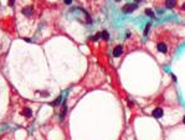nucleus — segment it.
<instances>
[{
  "label": "nucleus",
  "instance_id": "2",
  "mask_svg": "<svg viewBox=\"0 0 185 140\" xmlns=\"http://www.w3.org/2000/svg\"><path fill=\"white\" fill-rule=\"evenodd\" d=\"M122 52H123V47H122L121 45H118V46H116L114 50H113V56H114V57H118V56L122 55Z\"/></svg>",
  "mask_w": 185,
  "mask_h": 140
},
{
  "label": "nucleus",
  "instance_id": "7",
  "mask_svg": "<svg viewBox=\"0 0 185 140\" xmlns=\"http://www.w3.org/2000/svg\"><path fill=\"white\" fill-rule=\"evenodd\" d=\"M175 3L176 1H174V0H168V1H165V6H166V8H169V9H172V8H174V6H175Z\"/></svg>",
  "mask_w": 185,
  "mask_h": 140
},
{
  "label": "nucleus",
  "instance_id": "13",
  "mask_svg": "<svg viewBox=\"0 0 185 140\" xmlns=\"http://www.w3.org/2000/svg\"><path fill=\"white\" fill-rule=\"evenodd\" d=\"M149 29H150V24H148V25L145 26V30H144V36L148 35V31H149Z\"/></svg>",
  "mask_w": 185,
  "mask_h": 140
},
{
  "label": "nucleus",
  "instance_id": "18",
  "mask_svg": "<svg viewBox=\"0 0 185 140\" xmlns=\"http://www.w3.org/2000/svg\"><path fill=\"white\" fill-rule=\"evenodd\" d=\"M183 9H184V10H185V4H184V5H183Z\"/></svg>",
  "mask_w": 185,
  "mask_h": 140
},
{
  "label": "nucleus",
  "instance_id": "6",
  "mask_svg": "<svg viewBox=\"0 0 185 140\" xmlns=\"http://www.w3.org/2000/svg\"><path fill=\"white\" fill-rule=\"evenodd\" d=\"M23 115H25V117H27V118H30V117L32 115L31 109H30V108H25V109L23 110Z\"/></svg>",
  "mask_w": 185,
  "mask_h": 140
},
{
  "label": "nucleus",
  "instance_id": "16",
  "mask_svg": "<svg viewBox=\"0 0 185 140\" xmlns=\"http://www.w3.org/2000/svg\"><path fill=\"white\" fill-rule=\"evenodd\" d=\"M14 4H15V1H12V0H10V1H9V5H10V6H12Z\"/></svg>",
  "mask_w": 185,
  "mask_h": 140
},
{
  "label": "nucleus",
  "instance_id": "8",
  "mask_svg": "<svg viewBox=\"0 0 185 140\" xmlns=\"http://www.w3.org/2000/svg\"><path fill=\"white\" fill-rule=\"evenodd\" d=\"M101 37H102L103 40H108V39H109V34H108L107 31H102V32H101Z\"/></svg>",
  "mask_w": 185,
  "mask_h": 140
},
{
  "label": "nucleus",
  "instance_id": "1",
  "mask_svg": "<svg viewBox=\"0 0 185 140\" xmlns=\"http://www.w3.org/2000/svg\"><path fill=\"white\" fill-rule=\"evenodd\" d=\"M136 8H137V5H134V4H125V5L123 6V12H125V14L132 12Z\"/></svg>",
  "mask_w": 185,
  "mask_h": 140
},
{
  "label": "nucleus",
  "instance_id": "17",
  "mask_svg": "<svg viewBox=\"0 0 185 140\" xmlns=\"http://www.w3.org/2000/svg\"><path fill=\"white\" fill-rule=\"evenodd\" d=\"M172 78H173V81H176V77H175L174 75H172Z\"/></svg>",
  "mask_w": 185,
  "mask_h": 140
},
{
  "label": "nucleus",
  "instance_id": "14",
  "mask_svg": "<svg viewBox=\"0 0 185 140\" xmlns=\"http://www.w3.org/2000/svg\"><path fill=\"white\" fill-rule=\"evenodd\" d=\"M41 95L42 97H49V93L47 92H41Z\"/></svg>",
  "mask_w": 185,
  "mask_h": 140
},
{
  "label": "nucleus",
  "instance_id": "19",
  "mask_svg": "<svg viewBox=\"0 0 185 140\" xmlns=\"http://www.w3.org/2000/svg\"><path fill=\"white\" fill-rule=\"evenodd\" d=\"M183 120H184V124H185V117H184V119H183Z\"/></svg>",
  "mask_w": 185,
  "mask_h": 140
},
{
  "label": "nucleus",
  "instance_id": "12",
  "mask_svg": "<svg viewBox=\"0 0 185 140\" xmlns=\"http://www.w3.org/2000/svg\"><path fill=\"white\" fill-rule=\"evenodd\" d=\"M99 37H101V32H98L97 35H94V36H93V37H91V39H92L93 41H97V40H98Z\"/></svg>",
  "mask_w": 185,
  "mask_h": 140
},
{
  "label": "nucleus",
  "instance_id": "11",
  "mask_svg": "<svg viewBox=\"0 0 185 140\" xmlns=\"http://www.w3.org/2000/svg\"><path fill=\"white\" fill-rule=\"evenodd\" d=\"M145 14L148 16H150V18H154V12H153V10H150V9H147L145 10Z\"/></svg>",
  "mask_w": 185,
  "mask_h": 140
},
{
  "label": "nucleus",
  "instance_id": "9",
  "mask_svg": "<svg viewBox=\"0 0 185 140\" xmlns=\"http://www.w3.org/2000/svg\"><path fill=\"white\" fill-rule=\"evenodd\" d=\"M66 112H67V107H66V103H63V105H62V110H61V119L65 117Z\"/></svg>",
  "mask_w": 185,
  "mask_h": 140
},
{
  "label": "nucleus",
  "instance_id": "4",
  "mask_svg": "<svg viewBox=\"0 0 185 140\" xmlns=\"http://www.w3.org/2000/svg\"><path fill=\"white\" fill-rule=\"evenodd\" d=\"M157 48H158L159 52H163V53L166 52V45H165L164 42H159L158 45H157Z\"/></svg>",
  "mask_w": 185,
  "mask_h": 140
},
{
  "label": "nucleus",
  "instance_id": "3",
  "mask_svg": "<svg viewBox=\"0 0 185 140\" xmlns=\"http://www.w3.org/2000/svg\"><path fill=\"white\" fill-rule=\"evenodd\" d=\"M163 114H164V112H163L161 108H155L153 110V117H155V118H161Z\"/></svg>",
  "mask_w": 185,
  "mask_h": 140
},
{
  "label": "nucleus",
  "instance_id": "10",
  "mask_svg": "<svg viewBox=\"0 0 185 140\" xmlns=\"http://www.w3.org/2000/svg\"><path fill=\"white\" fill-rule=\"evenodd\" d=\"M61 99H62V97H61V95H60V97H58L55 102H52V105L54 107H56V105H58V104H60V102H61Z\"/></svg>",
  "mask_w": 185,
  "mask_h": 140
},
{
  "label": "nucleus",
  "instance_id": "5",
  "mask_svg": "<svg viewBox=\"0 0 185 140\" xmlns=\"http://www.w3.org/2000/svg\"><path fill=\"white\" fill-rule=\"evenodd\" d=\"M23 14L26 15V16H30L32 14V8H31V6H26V8H24L23 9Z\"/></svg>",
  "mask_w": 185,
  "mask_h": 140
},
{
  "label": "nucleus",
  "instance_id": "15",
  "mask_svg": "<svg viewBox=\"0 0 185 140\" xmlns=\"http://www.w3.org/2000/svg\"><path fill=\"white\" fill-rule=\"evenodd\" d=\"M63 3H65L66 5H70V4H71L72 1H71V0H65V1H63Z\"/></svg>",
  "mask_w": 185,
  "mask_h": 140
}]
</instances>
